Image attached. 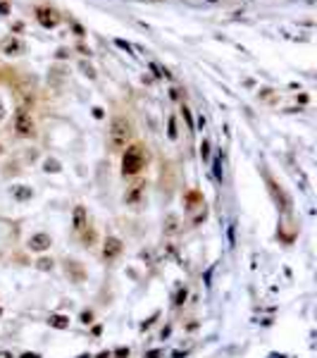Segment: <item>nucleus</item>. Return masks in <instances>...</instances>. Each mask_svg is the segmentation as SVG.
<instances>
[{"mask_svg": "<svg viewBox=\"0 0 317 358\" xmlns=\"http://www.w3.org/2000/svg\"><path fill=\"white\" fill-rule=\"evenodd\" d=\"M131 136V125L127 117H122V115H117V117H112L110 122V146L114 151H119V148H124L127 141H129Z\"/></svg>", "mask_w": 317, "mask_h": 358, "instance_id": "obj_1", "label": "nucleus"}, {"mask_svg": "<svg viewBox=\"0 0 317 358\" xmlns=\"http://www.w3.org/2000/svg\"><path fill=\"white\" fill-rule=\"evenodd\" d=\"M143 151H141V146H129L127 151H124V155H122V175L124 177H131V175H136L141 167H143Z\"/></svg>", "mask_w": 317, "mask_h": 358, "instance_id": "obj_2", "label": "nucleus"}, {"mask_svg": "<svg viewBox=\"0 0 317 358\" xmlns=\"http://www.w3.org/2000/svg\"><path fill=\"white\" fill-rule=\"evenodd\" d=\"M15 129H17L22 136H31L34 134V120L26 110H19L17 117H15Z\"/></svg>", "mask_w": 317, "mask_h": 358, "instance_id": "obj_3", "label": "nucleus"}, {"mask_svg": "<svg viewBox=\"0 0 317 358\" xmlns=\"http://www.w3.org/2000/svg\"><path fill=\"white\" fill-rule=\"evenodd\" d=\"M36 19L41 22V26H45V29H53V26L60 24V15H57L55 10H48V7H38Z\"/></svg>", "mask_w": 317, "mask_h": 358, "instance_id": "obj_4", "label": "nucleus"}, {"mask_svg": "<svg viewBox=\"0 0 317 358\" xmlns=\"http://www.w3.org/2000/svg\"><path fill=\"white\" fill-rule=\"evenodd\" d=\"M22 51H24V43H22L19 38L7 36V38L2 41V53H5V55H19Z\"/></svg>", "mask_w": 317, "mask_h": 358, "instance_id": "obj_5", "label": "nucleus"}, {"mask_svg": "<svg viewBox=\"0 0 317 358\" xmlns=\"http://www.w3.org/2000/svg\"><path fill=\"white\" fill-rule=\"evenodd\" d=\"M119 251H122V241L114 239V236H110V239L105 241V246H103V256H105V258H117Z\"/></svg>", "mask_w": 317, "mask_h": 358, "instance_id": "obj_6", "label": "nucleus"}, {"mask_svg": "<svg viewBox=\"0 0 317 358\" xmlns=\"http://www.w3.org/2000/svg\"><path fill=\"white\" fill-rule=\"evenodd\" d=\"M48 246H50V236L48 234H36V236L29 239V249L31 251H45Z\"/></svg>", "mask_w": 317, "mask_h": 358, "instance_id": "obj_7", "label": "nucleus"}, {"mask_svg": "<svg viewBox=\"0 0 317 358\" xmlns=\"http://www.w3.org/2000/svg\"><path fill=\"white\" fill-rule=\"evenodd\" d=\"M86 227V210H84V205H76L74 208V230H84Z\"/></svg>", "mask_w": 317, "mask_h": 358, "instance_id": "obj_8", "label": "nucleus"}, {"mask_svg": "<svg viewBox=\"0 0 317 358\" xmlns=\"http://www.w3.org/2000/svg\"><path fill=\"white\" fill-rule=\"evenodd\" d=\"M12 196L17 198V201H26V198H31V186H24V184L12 186Z\"/></svg>", "mask_w": 317, "mask_h": 358, "instance_id": "obj_9", "label": "nucleus"}, {"mask_svg": "<svg viewBox=\"0 0 317 358\" xmlns=\"http://www.w3.org/2000/svg\"><path fill=\"white\" fill-rule=\"evenodd\" d=\"M50 325H53V327H60V330H62V327H67L69 322H67V318H62V315H53V318H50Z\"/></svg>", "mask_w": 317, "mask_h": 358, "instance_id": "obj_10", "label": "nucleus"}, {"mask_svg": "<svg viewBox=\"0 0 317 358\" xmlns=\"http://www.w3.org/2000/svg\"><path fill=\"white\" fill-rule=\"evenodd\" d=\"M81 72H84L86 77H91V79H93V77H95V70H93V67H91V65H86V62H81Z\"/></svg>", "mask_w": 317, "mask_h": 358, "instance_id": "obj_11", "label": "nucleus"}, {"mask_svg": "<svg viewBox=\"0 0 317 358\" xmlns=\"http://www.w3.org/2000/svg\"><path fill=\"white\" fill-rule=\"evenodd\" d=\"M201 155H203V160H207V158H210V143H207V141L201 143Z\"/></svg>", "mask_w": 317, "mask_h": 358, "instance_id": "obj_12", "label": "nucleus"}, {"mask_svg": "<svg viewBox=\"0 0 317 358\" xmlns=\"http://www.w3.org/2000/svg\"><path fill=\"white\" fill-rule=\"evenodd\" d=\"M45 170H48V172H57V170H60V162L57 160H45Z\"/></svg>", "mask_w": 317, "mask_h": 358, "instance_id": "obj_13", "label": "nucleus"}, {"mask_svg": "<svg viewBox=\"0 0 317 358\" xmlns=\"http://www.w3.org/2000/svg\"><path fill=\"white\" fill-rule=\"evenodd\" d=\"M169 139H177V125H174V117H169Z\"/></svg>", "mask_w": 317, "mask_h": 358, "instance_id": "obj_14", "label": "nucleus"}, {"mask_svg": "<svg viewBox=\"0 0 317 358\" xmlns=\"http://www.w3.org/2000/svg\"><path fill=\"white\" fill-rule=\"evenodd\" d=\"M150 67L155 70V74H158V77H169V72H167V70H162V67H160V65H155V62H153Z\"/></svg>", "mask_w": 317, "mask_h": 358, "instance_id": "obj_15", "label": "nucleus"}, {"mask_svg": "<svg viewBox=\"0 0 317 358\" xmlns=\"http://www.w3.org/2000/svg\"><path fill=\"white\" fill-rule=\"evenodd\" d=\"M114 46H117V48H122V51H131V46L127 43V41H122V38H117V41H114Z\"/></svg>", "mask_w": 317, "mask_h": 358, "instance_id": "obj_16", "label": "nucleus"}, {"mask_svg": "<svg viewBox=\"0 0 317 358\" xmlns=\"http://www.w3.org/2000/svg\"><path fill=\"white\" fill-rule=\"evenodd\" d=\"M0 15H7V5H5L2 0H0Z\"/></svg>", "mask_w": 317, "mask_h": 358, "instance_id": "obj_17", "label": "nucleus"}, {"mask_svg": "<svg viewBox=\"0 0 317 358\" xmlns=\"http://www.w3.org/2000/svg\"><path fill=\"white\" fill-rule=\"evenodd\" d=\"M158 356H160V351H150V354H148L146 358H158Z\"/></svg>", "mask_w": 317, "mask_h": 358, "instance_id": "obj_18", "label": "nucleus"}, {"mask_svg": "<svg viewBox=\"0 0 317 358\" xmlns=\"http://www.w3.org/2000/svg\"><path fill=\"white\" fill-rule=\"evenodd\" d=\"M0 358H12V354H7V351H0Z\"/></svg>", "mask_w": 317, "mask_h": 358, "instance_id": "obj_19", "label": "nucleus"}, {"mask_svg": "<svg viewBox=\"0 0 317 358\" xmlns=\"http://www.w3.org/2000/svg\"><path fill=\"white\" fill-rule=\"evenodd\" d=\"M22 358H38V354H24Z\"/></svg>", "mask_w": 317, "mask_h": 358, "instance_id": "obj_20", "label": "nucleus"}, {"mask_svg": "<svg viewBox=\"0 0 317 358\" xmlns=\"http://www.w3.org/2000/svg\"><path fill=\"white\" fill-rule=\"evenodd\" d=\"M2 115H5V110H2V103H0V120H2Z\"/></svg>", "mask_w": 317, "mask_h": 358, "instance_id": "obj_21", "label": "nucleus"}, {"mask_svg": "<svg viewBox=\"0 0 317 358\" xmlns=\"http://www.w3.org/2000/svg\"><path fill=\"white\" fill-rule=\"evenodd\" d=\"M207 2H217V0H207Z\"/></svg>", "mask_w": 317, "mask_h": 358, "instance_id": "obj_22", "label": "nucleus"}, {"mask_svg": "<svg viewBox=\"0 0 317 358\" xmlns=\"http://www.w3.org/2000/svg\"><path fill=\"white\" fill-rule=\"evenodd\" d=\"M0 153H2V148H0Z\"/></svg>", "mask_w": 317, "mask_h": 358, "instance_id": "obj_23", "label": "nucleus"}]
</instances>
